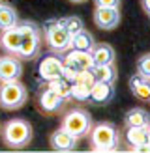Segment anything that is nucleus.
<instances>
[{
    "label": "nucleus",
    "instance_id": "nucleus-1",
    "mask_svg": "<svg viewBox=\"0 0 150 153\" xmlns=\"http://www.w3.org/2000/svg\"><path fill=\"white\" fill-rule=\"evenodd\" d=\"M88 136H90V146L94 151H116L120 146V134L116 127L109 121L92 125Z\"/></svg>",
    "mask_w": 150,
    "mask_h": 153
},
{
    "label": "nucleus",
    "instance_id": "nucleus-2",
    "mask_svg": "<svg viewBox=\"0 0 150 153\" xmlns=\"http://www.w3.org/2000/svg\"><path fill=\"white\" fill-rule=\"evenodd\" d=\"M2 140L10 148H25L32 142V125L21 118L10 120L2 127Z\"/></svg>",
    "mask_w": 150,
    "mask_h": 153
},
{
    "label": "nucleus",
    "instance_id": "nucleus-3",
    "mask_svg": "<svg viewBox=\"0 0 150 153\" xmlns=\"http://www.w3.org/2000/svg\"><path fill=\"white\" fill-rule=\"evenodd\" d=\"M22 41L17 56L21 60H34L41 51V28L36 22H22Z\"/></svg>",
    "mask_w": 150,
    "mask_h": 153
},
{
    "label": "nucleus",
    "instance_id": "nucleus-4",
    "mask_svg": "<svg viewBox=\"0 0 150 153\" xmlns=\"http://www.w3.org/2000/svg\"><path fill=\"white\" fill-rule=\"evenodd\" d=\"M26 86L19 80H2L0 84V106L4 110H17L26 103Z\"/></svg>",
    "mask_w": 150,
    "mask_h": 153
},
{
    "label": "nucleus",
    "instance_id": "nucleus-5",
    "mask_svg": "<svg viewBox=\"0 0 150 153\" xmlns=\"http://www.w3.org/2000/svg\"><path fill=\"white\" fill-rule=\"evenodd\" d=\"M62 129L68 131L70 134H73L75 138H85L88 136L90 129H92V120H90V114L82 108H75L70 110L62 120Z\"/></svg>",
    "mask_w": 150,
    "mask_h": 153
},
{
    "label": "nucleus",
    "instance_id": "nucleus-6",
    "mask_svg": "<svg viewBox=\"0 0 150 153\" xmlns=\"http://www.w3.org/2000/svg\"><path fill=\"white\" fill-rule=\"evenodd\" d=\"M43 34H45V41H47L49 49L52 52L60 54V52H66L70 49V37L71 36L66 32V28L60 21H56V19L47 21L43 26Z\"/></svg>",
    "mask_w": 150,
    "mask_h": 153
},
{
    "label": "nucleus",
    "instance_id": "nucleus-7",
    "mask_svg": "<svg viewBox=\"0 0 150 153\" xmlns=\"http://www.w3.org/2000/svg\"><path fill=\"white\" fill-rule=\"evenodd\" d=\"M120 22L118 7H96L94 10V25L101 30H112Z\"/></svg>",
    "mask_w": 150,
    "mask_h": 153
},
{
    "label": "nucleus",
    "instance_id": "nucleus-8",
    "mask_svg": "<svg viewBox=\"0 0 150 153\" xmlns=\"http://www.w3.org/2000/svg\"><path fill=\"white\" fill-rule=\"evenodd\" d=\"M64 65L70 67L73 71H85V69H92L94 67V60L92 54L86 51H70L68 54L64 56Z\"/></svg>",
    "mask_w": 150,
    "mask_h": 153
},
{
    "label": "nucleus",
    "instance_id": "nucleus-9",
    "mask_svg": "<svg viewBox=\"0 0 150 153\" xmlns=\"http://www.w3.org/2000/svg\"><path fill=\"white\" fill-rule=\"evenodd\" d=\"M112 97H115V84L96 80L94 86L90 88L88 101L92 105H109L112 101Z\"/></svg>",
    "mask_w": 150,
    "mask_h": 153
},
{
    "label": "nucleus",
    "instance_id": "nucleus-10",
    "mask_svg": "<svg viewBox=\"0 0 150 153\" xmlns=\"http://www.w3.org/2000/svg\"><path fill=\"white\" fill-rule=\"evenodd\" d=\"M21 41H22V30H21V25H15V26H11V28L2 30L0 45H2V49L8 52V54L17 56L19 47H21Z\"/></svg>",
    "mask_w": 150,
    "mask_h": 153
},
{
    "label": "nucleus",
    "instance_id": "nucleus-11",
    "mask_svg": "<svg viewBox=\"0 0 150 153\" xmlns=\"http://www.w3.org/2000/svg\"><path fill=\"white\" fill-rule=\"evenodd\" d=\"M40 76L45 80H55L62 76L64 71V60L60 56H45L40 62Z\"/></svg>",
    "mask_w": 150,
    "mask_h": 153
},
{
    "label": "nucleus",
    "instance_id": "nucleus-12",
    "mask_svg": "<svg viewBox=\"0 0 150 153\" xmlns=\"http://www.w3.org/2000/svg\"><path fill=\"white\" fill-rule=\"evenodd\" d=\"M22 75V64L13 54L0 58V80H19Z\"/></svg>",
    "mask_w": 150,
    "mask_h": 153
},
{
    "label": "nucleus",
    "instance_id": "nucleus-13",
    "mask_svg": "<svg viewBox=\"0 0 150 153\" xmlns=\"http://www.w3.org/2000/svg\"><path fill=\"white\" fill-rule=\"evenodd\" d=\"M49 142H51V148L55 151H71L77 146V138L73 134H70L68 131H64L62 127L51 134Z\"/></svg>",
    "mask_w": 150,
    "mask_h": 153
},
{
    "label": "nucleus",
    "instance_id": "nucleus-14",
    "mask_svg": "<svg viewBox=\"0 0 150 153\" xmlns=\"http://www.w3.org/2000/svg\"><path fill=\"white\" fill-rule=\"evenodd\" d=\"M92 60H94V65H107V64H115V58H116V52L115 49L111 47L109 43H94L92 51Z\"/></svg>",
    "mask_w": 150,
    "mask_h": 153
},
{
    "label": "nucleus",
    "instance_id": "nucleus-15",
    "mask_svg": "<svg viewBox=\"0 0 150 153\" xmlns=\"http://www.w3.org/2000/svg\"><path fill=\"white\" fill-rule=\"evenodd\" d=\"M62 105H64V99L60 97L55 90H51V88H47L40 95V108L45 114H55V112H58L60 108H62Z\"/></svg>",
    "mask_w": 150,
    "mask_h": 153
},
{
    "label": "nucleus",
    "instance_id": "nucleus-16",
    "mask_svg": "<svg viewBox=\"0 0 150 153\" xmlns=\"http://www.w3.org/2000/svg\"><path fill=\"white\" fill-rule=\"evenodd\" d=\"M130 90L139 101H150V79L142 75H133L130 79Z\"/></svg>",
    "mask_w": 150,
    "mask_h": 153
},
{
    "label": "nucleus",
    "instance_id": "nucleus-17",
    "mask_svg": "<svg viewBox=\"0 0 150 153\" xmlns=\"http://www.w3.org/2000/svg\"><path fill=\"white\" fill-rule=\"evenodd\" d=\"M124 123H126V127H146L150 123V114L145 108L135 106V108H131V110L126 112Z\"/></svg>",
    "mask_w": 150,
    "mask_h": 153
},
{
    "label": "nucleus",
    "instance_id": "nucleus-18",
    "mask_svg": "<svg viewBox=\"0 0 150 153\" xmlns=\"http://www.w3.org/2000/svg\"><path fill=\"white\" fill-rule=\"evenodd\" d=\"M92 47H94V37H92L90 32H86L85 28L70 37V49H73V51H86V52H90Z\"/></svg>",
    "mask_w": 150,
    "mask_h": 153
},
{
    "label": "nucleus",
    "instance_id": "nucleus-19",
    "mask_svg": "<svg viewBox=\"0 0 150 153\" xmlns=\"http://www.w3.org/2000/svg\"><path fill=\"white\" fill-rule=\"evenodd\" d=\"M126 142L130 148L135 146H142V144H148L146 140V127H126Z\"/></svg>",
    "mask_w": 150,
    "mask_h": 153
},
{
    "label": "nucleus",
    "instance_id": "nucleus-20",
    "mask_svg": "<svg viewBox=\"0 0 150 153\" xmlns=\"http://www.w3.org/2000/svg\"><path fill=\"white\" fill-rule=\"evenodd\" d=\"M15 25H19V17L15 7L8 6V4H0V30L11 28Z\"/></svg>",
    "mask_w": 150,
    "mask_h": 153
},
{
    "label": "nucleus",
    "instance_id": "nucleus-21",
    "mask_svg": "<svg viewBox=\"0 0 150 153\" xmlns=\"http://www.w3.org/2000/svg\"><path fill=\"white\" fill-rule=\"evenodd\" d=\"M96 80H101V82H109V84H115L116 82V69H115V64H107V65H94L92 67Z\"/></svg>",
    "mask_w": 150,
    "mask_h": 153
},
{
    "label": "nucleus",
    "instance_id": "nucleus-22",
    "mask_svg": "<svg viewBox=\"0 0 150 153\" xmlns=\"http://www.w3.org/2000/svg\"><path fill=\"white\" fill-rule=\"evenodd\" d=\"M49 88H51V90H55L62 99L71 97V82H70V80H66L64 76H60V79H55V80H49Z\"/></svg>",
    "mask_w": 150,
    "mask_h": 153
},
{
    "label": "nucleus",
    "instance_id": "nucleus-23",
    "mask_svg": "<svg viewBox=\"0 0 150 153\" xmlns=\"http://www.w3.org/2000/svg\"><path fill=\"white\" fill-rule=\"evenodd\" d=\"M60 22L64 25L66 32L70 34V36L81 32V30L85 28V25H82V19H81V17H77V15H73V17H66V19H60Z\"/></svg>",
    "mask_w": 150,
    "mask_h": 153
},
{
    "label": "nucleus",
    "instance_id": "nucleus-24",
    "mask_svg": "<svg viewBox=\"0 0 150 153\" xmlns=\"http://www.w3.org/2000/svg\"><path fill=\"white\" fill-rule=\"evenodd\" d=\"M88 94H90V90L86 86H82L79 82H71V97L73 99H77V101H86Z\"/></svg>",
    "mask_w": 150,
    "mask_h": 153
},
{
    "label": "nucleus",
    "instance_id": "nucleus-25",
    "mask_svg": "<svg viewBox=\"0 0 150 153\" xmlns=\"http://www.w3.org/2000/svg\"><path fill=\"white\" fill-rule=\"evenodd\" d=\"M75 82H79L82 84V86H86L88 90L94 86V82H96V76H94V71L92 69H85V71H81L79 76L75 79Z\"/></svg>",
    "mask_w": 150,
    "mask_h": 153
},
{
    "label": "nucleus",
    "instance_id": "nucleus-26",
    "mask_svg": "<svg viewBox=\"0 0 150 153\" xmlns=\"http://www.w3.org/2000/svg\"><path fill=\"white\" fill-rule=\"evenodd\" d=\"M137 73L150 79V54H142L137 60Z\"/></svg>",
    "mask_w": 150,
    "mask_h": 153
},
{
    "label": "nucleus",
    "instance_id": "nucleus-27",
    "mask_svg": "<svg viewBox=\"0 0 150 153\" xmlns=\"http://www.w3.org/2000/svg\"><path fill=\"white\" fill-rule=\"evenodd\" d=\"M96 7H118L120 0H94Z\"/></svg>",
    "mask_w": 150,
    "mask_h": 153
},
{
    "label": "nucleus",
    "instance_id": "nucleus-28",
    "mask_svg": "<svg viewBox=\"0 0 150 153\" xmlns=\"http://www.w3.org/2000/svg\"><path fill=\"white\" fill-rule=\"evenodd\" d=\"M141 6H142V10L150 15V0H141Z\"/></svg>",
    "mask_w": 150,
    "mask_h": 153
},
{
    "label": "nucleus",
    "instance_id": "nucleus-29",
    "mask_svg": "<svg viewBox=\"0 0 150 153\" xmlns=\"http://www.w3.org/2000/svg\"><path fill=\"white\" fill-rule=\"evenodd\" d=\"M146 140H148V144H150V123L146 125Z\"/></svg>",
    "mask_w": 150,
    "mask_h": 153
},
{
    "label": "nucleus",
    "instance_id": "nucleus-30",
    "mask_svg": "<svg viewBox=\"0 0 150 153\" xmlns=\"http://www.w3.org/2000/svg\"><path fill=\"white\" fill-rule=\"evenodd\" d=\"M70 2H77L79 4V2H85V0H70Z\"/></svg>",
    "mask_w": 150,
    "mask_h": 153
}]
</instances>
